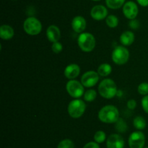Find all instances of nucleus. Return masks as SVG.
I'll use <instances>...</instances> for the list:
<instances>
[{"label": "nucleus", "mask_w": 148, "mask_h": 148, "mask_svg": "<svg viewBox=\"0 0 148 148\" xmlns=\"http://www.w3.org/2000/svg\"><path fill=\"white\" fill-rule=\"evenodd\" d=\"M83 148H100L99 144L95 142H90L85 144Z\"/></svg>", "instance_id": "nucleus-29"}, {"label": "nucleus", "mask_w": 148, "mask_h": 148, "mask_svg": "<svg viewBox=\"0 0 148 148\" xmlns=\"http://www.w3.org/2000/svg\"><path fill=\"white\" fill-rule=\"evenodd\" d=\"M106 139V134L103 131H98L94 134V140L97 143H103V142H105Z\"/></svg>", "instance_id": "nucleus-24"}, {"label": "nucleus", "mask_w": 148, "mask_h": 148, "mask_svg": "<svg viewBox=\"0 0 148 148\" xmlns=\"http://www.w3.org/2000/svg\"><path fill=\"white\" fill-rule=\"evenodd\" d=\"M51 49L54 53L59 54L62 51V49H63V46H62V43H60L59 41L54 42V43H53V44H52Z\"/></svg>", "instance_id": "nucleus-27"}, {"label": "nucleus", "mask_w": 148, "mask_h": 148, "mask_svg": "<svg viewBox=\"0 0 148 148\" xmlns=\"http://www.w3.org/2000/svg\"><path fill=\"white\" fill-rule=\"evenodd\" d=\"M125 1L126 0H106V4L108 8L111 10H117L124 6Z\"/></svg>", "instance_id": "nucleus-19"}, {"label": "nucleus", "mask_w": 148, "mask_h": 148, "mask_svg": "<svg viewBox=\"0 0 148 148\" xmlns=\"http://www.w3.org/2000/svg\"><path fill=\"white\" fill-rule=\"evenodd\" d=\"M117 91L116 84L111 78L103 80L98 85V92L105 99L114 98L116 95Z\"/></svg>", "instance_id": "nucleus-2"}, {"label": "nucleus", "mask_w": 148, "mask_h": 148, "mask_svg": "<svg viewBox=\"0 0 148 148\" xmlns=\"http://www.w3.org/2000/svg\"><path fill=\"white\" fill-rule=\"evenodd\" d=\"M14 29L10 26L2 25L0 27V37L3 40H10L14 36Z\"/></svg>", "instance_id": "nucleus-16"}, {"label": "nucleus", "mask_w": 148, "mask_h": 148, "mask_svg": "<svg viewBox=\"0 0 148 148\" xmlns=\"http://www.w3.org/2000/svg\"><path fill=\"white\" fill-rule=\"evenodd\" d=\"M127 107L130 110H134L137 107V102L134 100H130L127 102Z\"/></svg>", "instance_id": "nucleus-30"}, {"label": "nucleus", "mask_w": 148, "mask_h": 148, "mask_svg": "<svg viewBox=\"0 0 148 148\" xmlns=\"http://www.w3.org/2000/svg\"><path fill=\"white\" fill-rule=\"evenodd\" d=\"M86 109V104L80 99H75L68 104L67 111L69 116L73 118H79L84 114Z\"/></svg>", "instance_id": "nucleus-4"}, {"label": "nucleus", "mask_w": 148, "mask_h": 148, "mask_svg": "<svg viewBox=\"0 0 148 148\" xmlns=\"http://www.w3.org/2000/svg\"><path fill=\"white\" fill-rule=\"evenodd\" d=\"M106 25L111 28H115L119 25V19L114 15H110L107 16L106 18Z\"/></svg>", "instance_id": "nucleus-21"}, {"label": "nucleus", "mask_w": 148, "mask_h": 148, "mask_svg": "<svg viewBox=\"0 0 148 148\" xmlns=\"http://www.w3.org/2000/svg\"><path fill=\"white\" fill-rule=\"evenodd\" d=\"M115 129L120 133H124L127 129V125L124 119L119 118L115 123Z\"/></svg>", "instance_id": "nucleus-22"}, {"label": "nucleus", "mask_w": 148, "mask_h": 148, "mask_svg": "<svg viewBox=\"0 0 148 148\" xmlns=\"http://www.w3.org/2000/svg\"><path fill=\"white\" fill-rule=\"evenodd\" d=\"M128 142L130 148H144L145 136L143 132L137 131L130 134Z\"/></svg>", "instance_id": "nucleus-8"}, {"label": "nucleus", "mask_w": 148, "mask_h": 148, "mask_svg": "<svg viewBox=\"0 0 148 148\" xmlns=\"http://www.w3.org/2000/svg\"><path fill=\"white\" fill-rule=\"evenodd\" d=\"M66 89L68 94L75 99H79L85 94L84 86L77 80H69L66 83Z\"/></svg>", "instance_id": "nucleus-7"}, {"label": "nucleus", "mask_w": 148, "mask_h": 148, "mask_svg": "<svg viewBox=\"0 0 148 148\" xmlns=\"http://www.w3.org/2000/svg\"><path fill=\"white\" fill-rule=\"evenodd\" d=\"M23 29L27 34L36 36L41 32L42 24L40 20L36 17H29L24 21Z\"/></svg>", "instance_id": "nucleus-5"}, {"label": "nucleus", "mask_w": 148, "mask_h": 148, "mask_svg": "<svg viewBox=\"0 0 148 148\" xmlns=\"http://www.w3.org/2000/svg\"><path fill=\"white\" fill-rule=\"evenodd\" d=\"M77 44L81 50L85 52H90L95 48L96 41L92 33L85 32L80 33L78 36Z\"/></svg>", "instance_id": "nucleus-3"}, {"label": "nucleus", "mask_w": 148, "mask_h": 148, "mask_svg": "<svg viewBox=\"0 0 148 148\" xmlns=\"http://www.w3.org/2000/svg\"><path fill=\"white\" fill-rule=\"evenodd\" d=\"M97 72L101 76H108L112 72V67L108 63H103L98 67Z\"/></svg>", "instance_id": "nucleus-18"}, {"label": "nucleus", "mask_w": 148, "mask_h": 148, "mask_svg": "<svg viewBox=\"0 0 148 148\" xmlns=\"http://www.w3.org/2000/svg\"><path fill=\"white\" fill-rule=\"evenodd\" d=\"M57 148H75V143L69 139H65L58 144Z\"/></svg>", "instance_id": "nucleus-25"}, {"label": "nucleus", "mask_w": 148, "mask_h": 148, "mask_svg": "<svg viewBox=\"0 0 148 148\" xmlns=\"http://www.w3.org/2000/svg\"><path fill=\"white\" fill-rule=\"evenodd\" d=\"M46 36L49 41L54 43L59 41L61 38V31L59 28L54 25H51L46 30Z\"/></svg>", "instance_id": "nucleus-15"}, {"label": "nucleus", "mask_w": 148, "mask_h": 148, "mask_svg": "<svg viewBox=\"0 0 148 148\" xmlns=\"http://www.w3.org/2000/svg\"><path fill=\"white\" fill-rule=\"evenodd\" d=\"M111 58L116 65H124L130 59V52L125 46H117L113 51Z\"/></svg>", "instance_id": "nucleus-6"}, {"label": "nucleus", "mask_w": 148, "mask_h": 148, "mask_svg": "<svg viewBox=\"0 0 148 148\" xmlns=\"http://www.w3.org/2000/svg\"><path fill=\"white\" fill-rule=\"evenodd\" d=\"M141 103L143 110H144L145 113H148V95L145 96V97L142 99Z\"/></svg>", "instance_id": "nucleus-28"}, {"label": "nucleus", "mask_w": 148, "mask_h": 148, "mask_svg": "<svg viewBox=\"0 0 148 148\" xmlns=\"http://www.w3.org/2000/svg\"><path fill=\"white\" fill-rule=\"evenodd\" d=\"M92 1H101V0H92Z\"/></svg>", "instance_id": "nucleus-33"}, {"label": "nucleus", "mask_w": 148, "mask_h": 148, "mask_svg": "<svg viewBox=\"0 0 148 148\" xmlns=\"http://www.w3.org/2000/svg\"><path fill=\"white\" fill-rule=\"evenodd\" d=\"M98 118L105 123H115L119 119V111L114 105H106L98 112Z\"/></svg>", "instance_id": "nucleus-1"}, {"label": "nucleus", "mask_w": 148, "mask_h": 148, "mask_svg": "<svg viewBox=\"0 0 148 148\" xmlns=\"http://www.w3.org/2000/svg\"><path fill=\"white\" fill-rule=\"evenodd\" d=\"M99 81V74L94 71H89L82 74L81 77V83L87 88H90L98 84Z\"/></svg>", "instance_id": "nucleus-9"}, {"label": "nucleus", "mask_w": 148, "mask_h": 148, "mask_svg": "<svg viewBox=\"0 0 148 148\" xmlns=\"http://www.w3.org/2000/svg\"><path fill=\"white\" fill-rule=\"evenodd\" d=\"M144 148H148V147H144Z\"/></svg>", "instance_id": "nucleus-34"}, {"label": "nucleus", "mask_w": 148, "mask_h": 148, "mask_svg": "<svg viewBox=\"0 0 148 148\" xmlns=\"http://www.w3.org/2000/svg\"><path fill=\"white\" fill-rule=\"evenodd\" d=\"M79 73H80V68L77 64L75 63L69 64L65 68L64 71L65 77L69 80H73L76 78L79 75Z\"/></svg>", "instance_id": "nucleus-14"}, {"label": "nucleus", "mask_w": 148, "mask_h": 148, "mask_svg": "<svg viewBox=\"0 0 148 148\" xmlns=\"http://www.w3.org/2000/svg\"><path fill=\"white\" fill-rule=\"evenodd\" d=\"M130 26L132 28H137L139 26V23L137 20H132V21L130 23Z\"/></svg>", "instance_id": "nucleus-31"}, {"label": "nucleus", "mask_w": 148, "mask_h": 148, "mask_svg": "<svg viewBox=\"0 0 148 148\" xmlns=\"http://www.w3.org/2000/svg\"><path fill=\"white\" fill-rule=\"evenodd\" d=\"M137 91L139 94L141 95L146 96L148 94V83L143 82L141 83L137 87Z\"/></svg>", "instance_id": "nucleus-26"}, {"label": "nucleus", "mask_w": 148, "mask_h": 148, "mask_svg": "<svg viewBox=\"0 0 148 148\" xmlns=\"http://www.w3.org/2000/svg\"><path fill=\"white\" fill-rule=\"evenodd\" d=\"M13 1H15V0H13Z\"/></svg>", "instance_id": "nucleus-35"}, {"label": "nucleus", "mask_w": 148, "mask_h": 148, "mask_svg": "<svg viewBox=\"0 0 148 148\" xmlns=\"http://www.w3.org/2000/svg\"><path fill=\"white\" fill-rule=\"evenodd\" d=\"M134 41V34L133 32L126 30L120 36V42L124 46H130Z\"/></svg>", "instance_id": "nucleus-17"}, {"label": "nucleus", "mask_w": 148, "mask_h": 148, "mask_svg": "<svg viewBox=\"0 0 148 148\" xmlns=\"http://www.w3.org/2000/svg\"><path fill=\"white\" fill-rule=\"evenodd\" d=\"M90 16L95 20H102L108 16V10L105 6L101 4L95 5L91 9Z\"/></svg>", "instance_id": "nucleus-12"}, {"label": "nucleus", "mask_w": 148, "mask_h": 148, "mask_svg": "<svg viewBox=\"0 0 148 148\" xmlns=\"http://www.w3.org/2000/svg\"><path fill=\"white\" fill-rule=\"evenodd\" d=\"M87 23L85 19L82 16L78 15L74 17L72 21V28L75 32L82 33L85 30Z\"/></svg>", "instance_id": "nucleus-13"}, {"label": "nucleus", "mask_w": 148, "mask_h": 148, "mask_svg": "<svg viewBox=\"0 0 148 148\" xmlns=\"http://www.w3.org/2000/svg\"><path fill=\"white\" fill-rule=\"evenodd\" d=\"M124 144L123 137L118 133L111 134L106 141L107 148H124Z\"/></svg>", "instance_id": "nucleus-11"}, {"label": "nucleus", "mask_w": 148, "mask_h": 148, "mask_svg": "<svg viewBox=\"0 0 148 148\" xmlns=\"http://www.w3.org/2000/svg\"><path fill=\"white\" fill-rule=\"evenodd\" d=\"M133 124H134V127L138 130H143L145 129L146 126H147L145 119L142 116H137L134 118V120H133Z\"/></svg>", "instance_id": "nucleus-20"}, {"label": "nucleus", "mask_w": 148, "mask_h": 148, "mask_svg": "<svg viewBox=\"0 0 148 148\" xmlns=\"http://www.w3.org/2000/svg\"><path fill=\"white\" fill-rule=\"evenodd\" d=\"M122 10L124 15L129 20H134L138 15V6L132 1H128L125 2L122 7Z\"/></svg>", "instance_id": "nucleus-10"}, {"label": "nucleus", "mask_w": 148, "mask_h": 148, "mask_svg": "<svg viewBox=\"0 0 148 148\" xmlns=\"http://www.w3.org/2000/svg\"><path fill=\"white\" fill-rule=\"evenodd\" d=\"M137 1L142 7H146L148 6V0H137Z\"/></svg>", "instance_id": "nucleus-32"}, {"label": "nucleus", "mask_w": 148, "mask_h": 148, "mask_svg": "<svg viewBox=\"0 0 148 148\" xmlns=\"http://www.w3.org/2000/svg\"><path fill=\"white\" fill-rule=\"evenodd\" d=\"M97 97V92L94 89H89L84 94V100L87 102H92Z\"/></svg>", "instance_id": "nucleus-23"}]
</instances>
